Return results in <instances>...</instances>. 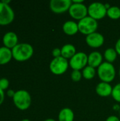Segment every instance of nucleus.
Listing matches in <instances>:
<instances>
[{
  "label": "nucleus",
  "mask_w": 120,
  "mask_h": 121,
  "mask_svg": "<svg viewBox=\"0 0 120 121\" xmlns=\"http://www.w3.org/2000/svg\"><path fill=\"white\" fill-rule=\"evenodd\" d=\"M11 50L13 58L18 62L28 60L32 57L34 52L33 46L26 43H18Z\"/></svg>",
  "instance_id": "f257e3e1"
},
{
  "label": "nucleus",
  "mask_w": 120,
  "mask_h": 121,
  "mask_svg": "<svg viewBox=\"0 0 120 121\" xmlns=\"http://www.w3.org/2000/svg\"><path fill=\"white\" fill-rule=\"evenodd\" d=\"M97 74L101 82L110 83L116 76V70L115 66L108 62H103L97 69Z\"/></svg>",
  "instance_id": "f03ea898"
},
{
  "label": "nucleus",
  "mask_w": 120,
  "mask_h": 121,
  "mask_svg": "<svg viewBox=\"0 0 120 121\" xmlns=\"http://www.w3.org/2000/svg\"><path fill=\"white\" fill-rule=\"evenodd\" d=\"M13 101L18 109L21 111H25L30 108L32 99L28 91L21 89L16 91L15 95L13 97Z\"/></svg>",
  "instance_id": "7ed1b4c3"
},
{
  "label": "nucleus",
  "mask_w": 120,
  "mask_h": 121,
  "mask_svg": "<svg viewBox=\"0 0 120 121\" xmlns=\"http://www.w3.org/2000/svg\"><path fill=\"white\" fill-rule=\"evenodd\" d=\"M79 31L85 35H88L96 32L98 23V21L90 16H86L78 22Z\"/></svg>",
  "instance_id": "20e7f679"
},
{
  "label": "nucleus",
  "mask_w": 120,
  "mask_h": 121,
  "mask_svg": "<svg viewBox=\"0 0 120 121\" xmlns=\"http://www.w3.org/2000/svg\"><path fill=\"white\" fill-rule=\"evenodd\" d=\"M69 64L68 60L63 57L53 58L50 63V70L54 75H62L64 74L68 68Z\"/></svg>",
  "instance_id": "39448f33"
},
{
  "label": "nucleus",
  "mask_w": 120,
  "mask_h": 121,
  "mask_svg": "<svg viewBox=\"0 0 120 121\" xmlns=\"http://www.w3.org/2000/svg\"><path fill=\"white\" fill-rule=\"evenodd\" d=\"M107 11L108 9L104 4L101 2H93L88 7V15L98 21L107 16Z\"/></svg>",
  "instance_id": "423d86ee"
},
{
  "label": "nucleus",
  "mask_w": 120,
  "mask_h": 121,
  "mask_svg": "<svg viewBox=\"0 0 120 121\" xmlns=\"http://www.w3.org/2000/svg\"><path fill=\"white\" fill-rule=\"evenodd\" d=\"M15 13L9 4L0 1V26H7L13 22Z\"/></svg>",
  "instance_id": "0eeeda50"
},
{
  "label": "nucleus",
  "mask_w": 120,
  "mask_h": 121,
  "mask_svg": "<svg viewBox=\"0 0 120 121\" xmlns=\"http://www.w3.org/2000/svg\"><path fill=\"white\" fill-rule=\"evenodd\" d=\"M69 64L73 70H83L88 65V55L83 52H76L69 60Z\"/></svg>",
  "instance_id": "6e6552de"
},
{
  "label": "nucleus",
  "mask_w": 120,
  "mask_h": 121,
  "mask_svg": "<svg viewBox=\"0 0 120 121\" xmlns=\"http://www.w3.org/2000/svg\"><path fill=\"white\" fill-rule=\"evenodd\" d=\"M69 13L72 18L81 21L88 16V7L83 3H72L69 9Z\"/></svg>",
  "instance_id": "1a4fd4ad"
},
{
  "label": "nucleus",
  "mask_w": 120,
  "mask_h": 121,
  "mask_svg": "<svg viewBox=\"0 0 120 121\" xmlns=\"http://www.w3.org/2000/svg\"><path fill=\"white\" fill-rule=\"evenodd\" d=\"M71 4V0H51L50 1V9L53 13L61 14L68 11Z\"/></svg>",
  "instance_id": "9d476101"
},
{
  "label": "nucleus",
  "mask_w": 120,
  "mask_h": 121,
  "mask_svg": "<svg viewBox=\"0 0 120 121\" xmlns=\"http://www.w3.org/2000/svg\"><path fill=\"white\" fill-rule=\"evenodd\" d=\"M104 36L98 32H95L88 35H86V44L92 48H100L104 44Z\"/></svg>",
  "instance_id": "9b49d317"
},
{
  "label": "nucleus",
  "mask_w": 120,
  "mask_h": 121,
  "mask_svg": "<svg viewBox=\"0 0 120 121\" xmlns=\"http://www.w3.org/2000/svg\"><path fill=\"white\" fill-rule=\"evenodd\" d=\"M4 46L12 50L16 45H18V38L16 33L13 31L7 32L4 34L2 39Z\"/></svg>",
  "instance_id": "f8f14e48"
},
{
  "label": "nucleus",
  "mask_w": 120,
  "mask_h": 121,
  "mask_svg": "<svg viewBox=\"0 0 120 121\" xmlns=\"http://www.w3.org/2000/svg\"><path fill=\"white\" fill-rule=\"evenodd\" d=\"M113 87L110 84V83L101 82L98 84L95 87L96 94L101 97H108L112 95Z\"/></svg>",
  "instance_id": "ddd939ff"
},
{
  "label": "nucleus",
  "mask_w": 120,
  "mask_h": 121,
  "mask_svg": "<svg viewBox=\"0 0 120 121\" xmlns=\"http://www.w3.org/2000/svg\"><path fill=\"white\" fill-rule=\"evenodd\" d=\"M103 55L100 52L94 51L88 55V65L98 68L103 63Z\"/></svg>",
  "instance_id": "4468645a"
},
{
  "label": "nucleus",
  "mask_w": 120,
  "mask_h": 121,
  "mask_svg": "<svg viewBox=\"0 0 120 121\" xmlns=\"http://www.w3.org/2000/svg\"><path fill=\"white\" fill-rule=\"evenodd\" d=\"M63 32L69 36L76 35L79 31V26L78 23L74 21H67L64 23L62 26Z\"/></svg>",
  "instance_id": "2eb2a0df"
},
{
  "label": "nucleus",
  "mask_w": 120,
  "mask_h": 121,
  "mask_svg": "<svg viewBox=\"0 0 120 121\" xmlns=\"http://www.w3.org/2000/svg\"><path fill=\"white\" fill-rule=\"evenodd\" d=\"M13 58L12 50L5 46L0 47V65L8 63Z\"/></svg>",
  "instance_id": "dca6fc26"
},
{
  "label": "nucleus",
  "mask_w": 120,
  "mask_h": 121,
  "mask_svg": "<svg viewBox=\"0 0 120 121\" xmlns=\"http://www.w3.org/2000/svg\"><path fill=\"white\" fill-rule=\"evenodd\" d=\"M59 121H74V113L70 108H62L58 115Z\"/></svg>",
  "instance_id": "f3484780"
},
{
  "label": "nucleus",
  "mask_w": 120,
  "mask_h": 121,
  "mask_svg": "<svg viewBox=\"0 0 120 121\" xmlns=\"http://www.w3.org/2000/svg\"><path fill=\"white\" fill-rule=\"evenodd\" d=\"M62 51V57L66 60H70L76 53V49L75 46L72 44L68 43L63 45V47L61 48Z\"/></svg>",
  "instance_id": "a211bd4d"
},
{
  "label": "nucleus",
  "mask_w": 120,
  "mask_h": 121,
  "mask_svg": "<svg viewBox=\"0 0 120 121\" xmlns=\"http://www.w3.org/2000/svg\"><path fill=\"white\" fill-rule=\"evenodd\" d=\"M117 52H116L115 48H109L106 49L104 52V57L106 60V62L112 64L117 59Z\"/></svg>",
  "instance_id": "6ab92c4d"
},
{
  "label": "nucleus",
  "mask_w": 120,
  "mask_h": 121,
  "mask_svg": "<svg viewBox=\"0 0 120 121\" xmlns=\"http://www.w3.org/2000/svg\"><path fill=\"white\" fill-rule=\"evenodd\" d=\"M96 74V69L95 68L87 65L83 70H82V76L84 79L87 80H91L95 77Z\"/></svg>",
  "instance_id": "aec40b11"
},
{
  "label": "nucleus",
  "mask_w": 120,
  "mask_h": 121,
  "mask_svg": "<svg viewBox=\"0 0 120 121\" xmlns=\"http://www.w3.org/2000/svg\"><path fill=\"white\" fill-rule=\"evenodd\" d=\"M107 16L112 20L119 19L120 18V8L117 6H110L107 11Z\"/></svg>",
  "instance_id": "412c9836"
},
{
  "label": "nucleus",
  "mask_w": 120,
  "mask_h": 121,
  "mask_svg": "<svg viewBox=\"0 0 120 121\" xmlns=\"http://www.w3.org/2000/svg\"><path fill=\"white\" fill-rule=\"evenodd\" d=\"M112 97L115 101L120 103V83L117 84L112 89Z\"/></svg>",
  "instance_id": "4be33fe9"
},
{
  "label": "nucleus",
  "mask_w": 120,
  "mask_h": 121,
  "mask_svg": "<svg viewBox=\"0 0 120 121\" xmlns=\"http://www.w3.org/2000/svg\"><path fill=\"white\" fill-rule=\"evenodd\" d=\"M82 77H83L82 72L79 70H73L71 74V78L72 81L74 82H80L81 80Z\"/></svg>",
  "instance_id": "5701e85b"
},
{
  "label": "nucleus",
  "mask_w": 120,
  "mask_h": 121,
  "mask_svg": "<svg viewBox=\"0 0 120 121\" xmlns=\"http://www.w3.org/2000/svg\"><path fill=\"white\" fill-rule=\"evenodd\" d=\"M9 86V81L6 78L0 79V89L3 91L7 89Z\"/></svg>",
  "instance_id": "b1692460"
},
{
  "label": "nucleus",
  "mask_w": 120,
  "mask_h": 121,
  "mask_svg": "<svg viewBox=\"0 0 120 121\" xmlns=\"http://www.w3.org/2000/svg\"><path fill=\"white\" fill-rule=\"evenodd\" d=\"M52 55L54 57V58H57V57H62V51L60 48H56L54 49H53V50L52 51Z\"/></svg>",
  "instance_id": "393cba45"
},
{
  "label": "nucleus",
  "mask_w": 120,
  "mask_h": 121,
  "mask_svg": "<svg viewBox=\"0 0 120 121\" xmlns=\"http://www.w3.org/2000/svg\"><path fill=\"white\" fill-rule=\"evenodd\" d=\"M105 121H120V119L116 116H110L107 118Z\"/></svg>",
  "instance_id": "a878e982"
},
{
  "label": "nucleus",
  "mask_w": 120,
  "mask_h": 121,
  "mask_svg": "<svg viewBox=\"0 0 120 121\" xmlns=\"http://www.w3.org/2000/svg\"><path fill=\"white\" fill-rule=\"evenodd\" d=\"M115 49L116 52H117V54L120 55V39H118V40H117V41L116 42Z\"/></svg>",
  "instance_id": "bb28decb"
},
{
  "label": "nucleus",
  "mask_w": 120,
  "mask_h": 121,
  "mask_svg": "<svg viewBox=\"0 0 120 121\" xmlns=\"http://www.w3.org/2000/svg\"><path fill=\"white\" fill-rule=\"evenodd\" d=\"M4 99H5L4 91L0 89V105H1L3 104V102L4 101Z\"/></svg>",
  "instance_id": "cd10ccee"
},
{
  "label": "nucleus",
  "mask_w": 120,
  "mask_h": 121,
  "mask_svg": "<svg viewBox=\"0 0 120 121\" xmlns=\"http://www.w3.org/2000/svg\"><path fill=\"white\" fill-rule=\"evenodd\" d=\"M15 93H16V91H14L13 90L9 89V90L7 91V96H9V97H11V98L13 99V97L14 95H15Z\"/></svg>",
  "instance_id": "c85d7f7f"
},
{
  "label": "nucleus",
  "mask_w": 120,
  "mask_h": 121,
  "mask_svg": "<svg viewBox=\"0 0 120 121\" xmlns=\"http://www.w3.org/2000/svg\"><path fill=\"white\" fill-rule=\"evenodd\" d=\"M113 109H114L115 111H120V106L118 104H115V105L113 106Z\"/></svg>",
  "instance_id": "c756f323"
},
{
  "label": "nucleus",
  "mask_w": 120,
  "mask_h": 121,
  "mask_svg": "<svg viewBox=\"0 0 120 121\" xmlns=\"http://www.w3.org/2000/svg\"><path fill=\"white\" fill-rule=\"evenodd\" d=\"M72 3H75V4H81V3H83V0H73Z\"/></svg>",
  "instance_id": "7c9ffc66"
},
{
  "label": "nucleus",
  "mask_w": 120,
  "mask_h": 121,
  "mask_svg": "<svg viewBox=\"0 0 120 121\" xmlns=\"http://www.w3.org/2000/svg\"><path fill=\"white\" fill-rule=\"evenodd\" d=\"M44 121H56L54 119H53V118H47V119H46V120H45Z\"/></svg>",
  "instance_id": "2f4dec72"
},
{
  "label": "nucleus",
  "mask_w": 120,
  "mask_h": 121,
  "mask_svg": "<svg viewBox=\"0 0 120 121\" xmlns=\"http://www.w3.org/2000/svg\"><path fill=\"white\" fill-rule=\"evenodd\" d=\"M21 121H30L29 119H23V120H21Z\"/></svg>",
  "instance_id": "473e14b6"
},
{
  "label": "nucleus",
  "mask_w": 120,
  "mask_h": 121,
  "mask_svg": "<svg viewBox=\"0 0 120 121\" xmlns=\"http://www.w3.org/2000/svg\"><path fill=\"white\" fill-rule=\"evenodd\" d=\"M119 74H120V71H119Z\"/></svg>",
  "instance_id": "72a5a7b5"
},
{
  "label": "nucleus",
  "mask_w": 120,
  "mask_h": 121,
  "mask_svg": "<svg viewBox=\"0 0 120 121\" xmlns=\"http://www.w3.org/2000/svg\"></svg>",
  "instance_id": "f704fd0d"
}]
</instances>
